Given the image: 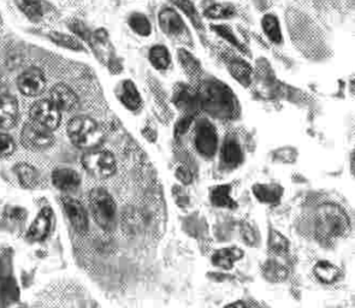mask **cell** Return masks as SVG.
<instances>
[{
  "instance_id": "1",
  "label": "cell",
  "mask_w": 355,
  "mask_h": 308,
  "mask_svg": "<svg viewBox=\"0 0 355 308\" xmlns=\"http://www.w3.org/2000/svg\"><path fill=\"white\" fill-rule=\"evenodd\" d=\"M198 96L201 108L214 117L232 119L239 114L236 96L223 82L206 81Z\"/></svg>"
},
{
  "instance_id": "2",
  "label": "cell",
  "mask_w": 355,
  "mask_h": 308,
  "mask_svg": "<svg viewBox=\"0 0 355 308\" xmlns=\"http://www.w3.org/2000/svg\"><path fill=\"white\" fill-rule=\"evenodd\" d=\"M349 218L338 205H320L315 212V235L323 243H331L345 237L349 231Z\"/></svg>"
},
{
  "instance_id": "3",
  "label": "cell",
  "mask_w": 355,
  "mask_h": 308,
  "mask_svg": "<svg viewBox=\"0 0 355 308\" xmlns=\"http://www.w3.org/2000/svg\"><path fill=\"white\" fill-rule=\"evenodd\" d=\"M68 136L73 145L83 150L96 148L103 141V132L98 123L88 116H78L68 124Z\"/></svg>"
},
{
  "instance_id": "4",
  "label": "cell",
  "mask_w": 355,
  "mask_h": 308,
  "mask_svg": "<svg viewBox=\"0 0 355 308\" xmlns=\"http://www.w3.org/2000/svg\"><path fill=\"white\" fill-rule=\"evenodd\" d=\"M89 206L96 224L105 231L114 230L117 225V206L109 191L101 187L92 189Z\"/></svg>"
},
{
  "instance_id": "5",
  "label": "cell",
  "mask_w": 355,
  "mask_h": 308,
  "mask_svg": "<svg viewBox=\"0 0 355 308\" xmlns=\"http://www.w3.org/2000/svg\"><path fill=\"white\" fill-rule=\"evenodd\" d=\"M83 168L91 176L104 180L116 171V159L109 151L92 148L83 157Z\"/></svg>"
},
{
  "instance_id": "6",
  "label": "cell",
  "mask_w": 355,
  "mask_h": 308,
  "mask_svg": "<svg viewBox=\"0 0 355 308\" xmlns=\"http://www.w3.org/2000/svg\"><path fill=\"white\" fill-rule=\"evenodd\" d=\"M158 24L160 31L164 33L168 39L186 42L189 37V31L186 21L183 19L181 12L175 8L165 6L160 10L158 14Z\"/></svg>"
},
{
  "instance_id": "7",
  "label": "cell",
  "mask_w": 355,
  "mask_h": 308,
  "mask_svg": "<svg viewBox=\"0 0 355 308\" xmlns=\"http://www.w3.org/2000/svg\"><path fill=\"white\" fill-rule=\"evenodd\" d=\"M21 141L28 150L44 151L53 145L55 136L49 129L31 121L23 127Z\"/></svg>"
},
{
  "instance_id": "8",
  "label": "cell",
  "mask_w": 355,
  "mask_h": 308,
  "mask_svg": "<svg viewBox=\"0 0 355 308\" xmlns=\"http://www.w3.org/2000/svg\"><path fill=\"white\" fill-rule=\"evenodd\" d=\"M196 151L206 158H212L218 150V134L209 119H200L196 128Z\"/></svg>"
},
{
  "instance_id": "9",
  "label": "cell",
  "mask_w": 355,
  "mask_h": 308,
  "mask_svg": "<svg viewBox=\"0 0 355 308\" xmlns=\"http://www.w3.org/2000/svg\"><path fill=\"white\" fill-rule=\"evenodd\" d=\"M29 116L32 118L33 122L37 123L53 132L60 127L62 111L50 99H42L33 104Z\"/></svg>"
},
{
  "instance_id": "10",
  "label": "cell",
  "mask_w": 355,
  "mask_h": 308,
  "mask_svg": "<svg viewBox=\"0 0 355 308\" xmlns=\"http://www.w3.org/2000/svg\"><path fill=\"white\" fill-rule=\"evenodd\" d=\"M17 87L26 96H40L46 87L45 75L39 68H29L19 75Z\"/></svg>"
},
{
  "instance_id": "11",
  "label": "cell",
  "mask_w": 355,
  "mask_h": 308,
  "mask_svg": "<svg viewBox=\"0 0 355 308\" xmlns=\"http://www.w3.org/2000/svg\"><path fill=\"white\" fill-rule=\"evenodd\" d=\"M62 203H63L64 211L67 213L69 221L71 223L75 231L80 235H85L88 231L89 222H88V216L83 205L71 196H63Z\"/></svg>"
},
{
  "instance_id": "12",
  "label": "cell",
  "mask_w": 355,
  "mask_h": 308,
  "mask_svg": "<svg viewBox=\"0 0 355 308\" xmlns=\"http://www.w3.org/2000/svg\"><path fill=\"white\" fill-rule=\"evenodd\" d=\"M19 109L17 100L8 93L0 94V129L15 127L19 121Z\"/></svg>"
},
{
  "instance_id": "13",
  "label": "cell",
  "mask_w": 355,
  "mask_h": 308,
  "mask_svg": "<svg viewBox=\"0 0 355 308\" xmlns=\"http://www.w3.org/2000/svg\"><path fill=\"white\" fill-rule=\"evenodd\" d=\"M50 100L60 110V111H73L78 105V98L76 93L63 83L55 85L50 92Z\"/></svg>"
},
{
  "instance_id": "14",
  "label": "cell",
  "mask_w": 355,
  "mask_h": 308,
  "mask_svg": "<svg viewBox=\"0 0 355 308\" xmlns=\"http://www.w3.org/2000/svg\"><path fill=\"white\" fill-rule=\"evenodd\" d=\"M51 225H52V209L50 207H44L39 212L35 221L33 222L32 227L27 232L28 240L33 242H42L50 235Z\"/></svg>"
},
{
  "instance_id": "15",
  "label": "cell",
  "mask_w": 355,
  "mask_h": 308,
  "mask_svg": "<svg viewBox=\"0 0 355 308\" xmlns=\"http://www.w3.org/2000/svg\"><path fill=\"white\" fill-rule=\"evenodd\" d=\"M117 98L125 109L137 112L141 109L142 98L137 85L130 80H124L119 87Z\"/></svg>"
},
{
  "instance_id": "16",
  "label": "cell",
  "mask_w": 355,
  "mask_h": 308,
  "mask_svg": "<svg viewBox=\"0 0 355 308\" xmlns=\"http://www.w3.org/2000/svg\"><path fill=\"white\" fill-rule=\"evenodd\" d=\"M52 182L55 188L69 193L78 189L81 185V177L73 169L58 168L52 173Z\"/></svg>"
},
{
  "instance_id": "17",
  "label": "cell",
  "mask_w": 355,
  "mask_h": 308,
  "mask_svg": "<svg viewBox=\"0 0 355 308\" xmlns=\"http://www.w3.org/2000/svg\"><path fill=\"white\" fill-rule=\"evenodd\" d=\"M255 199L265 205H277L282 199L283 187L276 183H257L252 188Z\"/></svg>"
},
{
  "instance_id": "18",
  "label": "cell",
  "mask_w": 355,
  "mask_h": 308,
  "mask_svg": "<svg viewBox=\"0 0 355 308\" xmlns=\"http://www.w3.org/2000/svg\"><path fill=\"white\" fill-rule=\"evenodd\" d=\"M175 104L186 114L184 116H194L198 108H200L199 96L191 88H188V86H181L176 91Z\"/></svg>"
},
{
  "instance_id": "19",
  "label": "cell",
  "mask_w": 355,
  "mask_h": 308,
  "mask_svg": "<svg viewBox=\"0 0 355 308\" xmlns=\"http://www.w3.org/2000/svg\"><path fill=\"white\" fill-rule=\"evenodd\" d=\"M243 250L237 247H227V248H220L216 250L212 255V263L217 268H223V270H232L234 268V264L241 260L243 258Z\"/></svg>"
},
{
  "instance_id": "20",
  "label": "cell",
  "mask_w": 355,
  "mask_h": 308,
  "mask_svg": "<svg viewBox=\"0 0 355 308\" xmlns=\"http://www.w3.org/2000/svg\"><path fill=\"white\" fill-rule=\"evenodd\" d=\"M261 29L266 39L272 42L273 45H282L283 37L282 26L275 14H266L261 19Z\"/></svg>"
},
{
  "instance_id": "21",
  "label": "cell",
  "mask_w": 355,
  "mask_h": 308,
  "mask_svg": "<svg viewBox=\"0 0 355 308\" xmlns=\"http://www.w3.org/2000/svg\"><path fill=\"white\" fill-rule=\"evenodd\" d=\"M222 160L229 168H237L243 162V152L236 139H225L222 147Z\"/></svg>"
},
{
  "instance_id": "22",
  "label": "cell",
  "mask_w": 355,
  "mask_h": 308,
  "mask_svg": "<svg viewBox=\"0 0 355 308\" xmlns=\"http://www.w3.org/2000/svg\"><path fill=\"white\" fill-rule=\"evenodd\" d=\"M148 60L150 65L158 71H166L173 64V57L168 47L162 44H157L148 51Z\"/></svg>"
},
{
  "instance_id": "23",
  "label": "cell",
  "mask_w": 355,
  "mask_h": 308,
  "mask_svg": "<svg viewBox=\"0 0 355 308\" xmlns=\"http://www.w3.org/2000/svg\"><path fill=\"white\" fill-rule=\"evenodd\" d=\"M209 200L211 203L220 207V209H236V201L232 199V187L229 185H219V186H214L211 188L209 191Z\"/></svg>"
},
{
  "instance_id": "24",
  "label": "cell",
  "mask_w": 355,
  "mask_h": 308,
  "mask_svg": "<svg viewBox=\"0 0 355 308\" xmlns=\"http://www.w3.org/2000/svg\"><path fill=\"white\" fill-rule=\"evenodd\" d=\"M314 276L324 284H334L341 278V270L336 265L327 260H322L314 265Z\"/></svg>"
},
{
  "instance_id": "25",
  "label": "cell",
  "mask_w": 355,
  "mask_h": 308,
  "mask_svg": "<svg viewBox=\"0 0 355 308\" xmlns=\"http://www.w3.org/2000/svg\"><path fill=\"white\" fill-rule=\"evenodd\" d=\"M236 8L232 3H216L204 10V17L212 21H227L236 15Z\"/></svg>"
},
{
  "instance_id": "26",
  "label": "cell",
  "mask_w": 355,
  "mask_h": 308,
  "mask_svg": "<svg viewBox=\"0 0 355 308\" xmlns=\"http://www.w3.org/2000/svg\"><path fill=\"white\" fill-rule=\"evenodd\" d=\"M15 173L19 178V185L27 188L33 189L34 187L37 186L39 182V175L34 166L27 163H19L15 166Z\"/></svg>"
},
{
  "instance_id": "27",
  "label": "cell",
  "mask_w": 355,
  "mask_h": 308,
  "mask_svg": "<svg viewBox=\"0 0 355 308\" xmlns=\"http://www.w3.org/2000/svg\"><path fill=\"white\" fill-rule=\"evenodd\" d=\"M261 270H263V275L266 278V281L271 282V283L286 281V278L288 277L287 268L275 259L266 260Z\"/></svg>"
},
{
  "instance_id": "28",
  "label": "cell",
  "mask_w": 355,
  "mask_h": 308,
  "mask_svg": "<svg viewBox=\"0 0 355 308\" xmlns=\"http://www.w3.org/2000/svg\"><path fill=\"white\" fill-rule=\"evenodd\" d=\"M229 73L242 86H250L252 78L251 65L242 60V59H235L229 64Z\"/></svg>"
},
{
  "instance_id": "29",
  "label": "cell",
  "mask_w": 355,
  "mask_h": 308,
  "mask_svg": "<svg viewBox=\"0 0 355 308\" xmlns=\"http://www.w3.org/2000/svg\"><path fill=\"white\" fill-rule=\"evenodd\" d=\"M128 26L132 32L141 37H148L152 34V23L146 15L134 12L128 19Z\"/></svg>"
},
{
  "instance_id": "30",
  "label": "cell",
  "mask_w": 355,
  "mask_h": 308,
  "mask_svg": "<svg viewBox=\"0 0 355 308\" xmlns=\"http://www.w3.org/2000/svg\"><path fill=\"white\" fill-rule=\"evenodd\" d=\"M178 63L182 65L183 71L187 74L188 77H194L200 75L201 64L196 57L191 55L186 49H180L178 51Z\"/></svg>"
},
{
  "instance_id": "31",
  "label": "cell",
  "mask_w": 355,
  "mask_h": 308,
  "mask_svg": "<svg viewBox=\"0 0 355 308\" xmlns=\"http://www.w3.org/2000/svg\"><path fill=\"white\" fill-rule=\"evenodd\" d=\"M15 3L24 16H27L29 21L32 22L42 21L44 9L40 0H15Z\"/></svg>"
},
{
  "instance_id": "32",
  "label": "cell",
  "mask_w": 355,
  "mask_h": 308,
  "mask_svg": "<svg viewBox=\"0 0 355 308\" xmlns=\"http://www.w3.org/2000/svg\"><path fill=\"white\" fill-rule=\"evenodd\" d=\"M173 3L178 8V11H181L187 19H189L191 24L196 29H202L204 28L200 14L198 12L196 5L193 4L191 0H173Z\"/></svg>"
},
{
  "instance_id": "33",
  "label": "cell",
  "mask_w": 355,
  "mask_h": 308,
  "mask_svg": "<svg viewBox=\"0 0 355 308\" xmlns=\"http://www.w3.org/2000/svg\"><path fill=\"white\" fill-rule=\"evenodd\" d=\"M269 248L272 253L282 255V254L288 253L289 250V241L286 236L282 235L279 231L271 229L269 232Z\"/></svg>"
},
{
  "instance_id": "34",
  "label": "cell",
  "mask_w": 355,
  "mask_h": 308,
  "mask_svg": "<svg viewBox=\"0 0 355 308\" xmlns=\"http://www.w3.org/2000/svg\"><path fill=\"white\" fill-rule=\"evenodd\" d=\"M51 40L58 46H62L64 49L73 51H83V46L78 39L70 37L68 34L63 33H51Z\"/></svg>"
},
{
  "instance_id": "35",
  "label": "cell",
  "mask_w": 355,
  "mask_h": 308,
  "mask_svg": "<svg viewBox=\"0 0 355 308\" xmlns=\"http://www.w3.org/2000/svg\"><path fill=\"white\" fill-rule=\"evenodd\" d=\"M212 28H214V32H217L218 35L224 37L225 40H229V42H230L232 45L237 47V49L241 51V52H243V53H246V47L242 44L241 41L239 40V39L235 37V34L232 32V28L225 27V26H212Z\"/></svg>"
},
{
  "instance_id": "36",
  "label": "cell",
  "mask_w": 355,
  "mask_h": 308,
  "mask_svg": "<svg viewBox=\"0 0 355 308\" xmlns=\"http://www.w3.org/2000/svg\"><path fill=\"white\" fill-rule=\"evenodd\" d=\"M16 145L15 141L11 136L0 132V158L9 157L14 153Z\"/></svg>"
},
{
  "instance_id": "37",
  "label": "cell",
  "mask_w": 355,
  "mask_h": 308,
  "mask_svg": "<svg viewBox=\"0 0 355 308\" xmlns=\"http://www.w3.org/2000/svg\"><path fill=\"white\" fill-rule=\"evenodd\" d=\"M193 117H194V116H183V117L178 121V126H176V134H178V135H183L184 132H187L188 128L191 127Z\"/></svg>"
},
{
  "instance_id": "38",
  "label": "cell",
  "mask_w": 355,
  "mask_h": 308,
  "mask_svg": "<svg viewBox=\"0 0 355 308\" xmlns=\"http://www.w3.org/2000/svg\"><path fill=\"white\" fill-rule=\"evenodd\" d=\"M242 236H243V239H245V241H246L248 245H255V242H257L255 231L253 230V228L250 227L248 224H245V225L242 227Z\"/></svg>"
},
{
  "instance_id": "39",
  "label": "cell",
  "mask_w": 355,
  "mask_h": 308,
  "mask_svg": "<svg viewBox=\"0 0 355 308\" xmlns=\"http://www.w3.org/2000/svg\"><path fill=\"white\" fill-rule=\"evenodd\" d=\"M176 176L184 185H188L191 182V173L189 171V169L186 168V166H178V170H176Z\"/></svg>"
},
{
  "instance_id": "40",
  "label": "cell",
  "mask_w": 355,
  "mask_h": 308,
  "mask_svg": "<svg viewBox=\"0 0 355 308\" xmlns=\"http://www.w3.org/2000/svg\"><path fill=\"white\" fill-rule=\"evenodd\" d=\"M6 216L10 219H16V221H21L23 218L26 217V211L21 209V207H9L6 211Z\"/></svg>"
},
{
  "instance_id": "41",
  "label": "cell",
  "mask_w": 355,
  "mask_h": 308,
  "mask_svg": "<svg viewBox=\"0 0 355 308\" xmlns=\"http://www.w3.org/2000/svg\"><path fill=\"white\" fill-rule=\"evenodd\" d=\"M224 308H248L247 307V304L245 301H242V300H239V301H234L232 304H228Z\"/></svg>"
},
{
  "instance_id": "42",
  "label": "cell",
  "mask_w": 355,
  "mask_h": 308,
  "mask_svg": "<svg viewBox=\"0 0 355 308\" xmlns=\"http://www.w3.org/2000/svg\"><path fill=\"white\" fill-rule=\"evenodd\" d=\"M1 93H5V92L3 91V78L0 76V94H1Z\"/></svg>"
}]
</instances>
